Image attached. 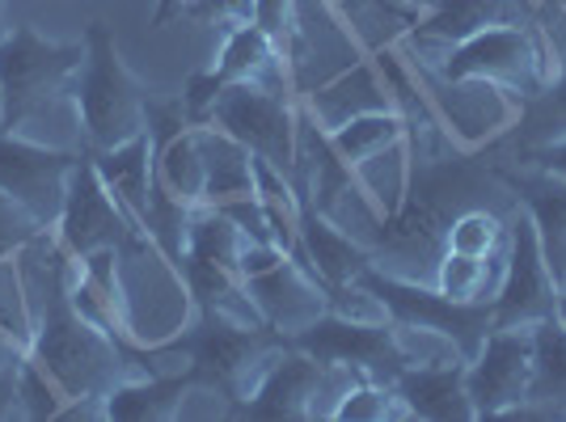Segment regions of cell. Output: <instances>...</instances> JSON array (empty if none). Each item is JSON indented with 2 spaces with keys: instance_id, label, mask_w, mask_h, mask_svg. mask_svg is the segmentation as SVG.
Returning a JSON list of instances; mask_svg holds the SVG:
<instances>
[{
  "instance_id": "cell-1",
  "label": "cell",
  "mask_w": 566,
  "mask_h": 422,
  "mask_svg": "<svg viewBox=\"0 0 566 422\" xmlns=\"http://www.w3.org/2000/svg\"><path fill=\"white\" fill-rule=\"evenodd\" d=\"M85 64V43H51L34 25H13L0 39L4 131L60 152H90L72 81Z\"/></svg>"
},
{
  "instance_id": "cell-2",
  "label": "cell",
  "mask_w": 566,
  "mask_h": 422,
  "mask_svg": "<svg viewBox=\"0 0 566 422\" xmlns=\"http://www.w3.org/2000/svg\"><path fill=\"white\" fill-rule=\"evenodd\" d=\"M85 275L111 292L118 313V329L132 347H169L178 338H187L199 305L187 283L182 262L169 259L153 236L136 229L127 241H118L115 250H102L81 259Z\"/></svg>"
},
{
  "instance_id": "cell-3",
  "label": "cell",
  "mask_w": 566,
  "mask_h": 422,
  "mask_svg": "<svg viewBox=\"0 0 566 422\" xmlns=\"http://www.w3.org/2000/svg\"><path fill=\"white\" fill-rule=\"evenodd\" d=\"M410 64L440 72L449 81H495L520 106L533 102L537 94L549 89V81L558 76V60L537 22H512L478 30L470 39L452 43L440 55H410Z\"/></svg>"
},
{
  "instance_id": "cell-4",
  "label": "cell",
  "mask_w": 566,
  "mask_h": 422,
  "mask_svg": "<svg viewBox=\"0 0 566 422\" xmlns=\"http://www.w3.org/2000/svg\"><path fill=\"white\" fill-rule=\"evenodd\" d=\"M72 97H76V110H81L90 152L115 148V144L132 140L148 127L144 85L136 81V72L123 64L111 30L102 22H94L85 34V64L72 81Z\"/></svg>"
},
{
  "instance_id": "cell-5",
  "label": "cell",
  "mask_w": 566,
  "mask_h": 422,
  "mask_svg": "<svg viewBox=\"0 0 566 422\" xmlns=\"http://www.w3.org/2000/svg\"><path fill=\"white\" fill-rule=\"evenodd\" d=\"M558 283L549 275L542 236L533 215L516 203V215L507 224V266L491 300V329H533L558 317Z\"/></svg>"
},
{
  "instance_id": "cell-6",
  "label": "cell",
  "mask_w": 566,
  "mask_h": 422,
  "mask_svg": "<svg viewBox=\"0 0 566 422\" xmlns=\"http://www.w3.org/2000/svg\"><path fill=\"white\" fill-rule=\"evenodd\" d=\"M301 106L287 94L262 89V85H224V94L212 110V127L229 131L254 157L271 161L287 178L296 173V123Z\"/></svg>"
},
{
  "instance_id": "cell-7",
  "label": "cell",
  "mask_w": 566,
  "mask_h": 422,
  "mask_svg": "<svg viewBox=\"0 0 566 422\" xmlns=\"http://www.w3.org/2000/svg\"><path fill=\"white\" fill-rule=\"evenodd\" d=\"M533 389V329H486L465 363V393L473 419H507L528 405Z\"/></svg>"
},
{
  "instance_id": "cell-8",
  "label": "cell",
  "mask_w": 566,
  "mask_h": 422,
  "mask_svg": "<svg viewBox=\"0 0 566 422\" xmlns=\"http://www.w3.org/2000/svg\"><path fill=\"white\" fill-rule=\"evenodd\" d=\"M140 224L127 215V208L118 203L111 187L102 182L94 157H76L69 178V199H64V211L55 220V241L60 250L72 254V259H90V254H102V250H115L118 241L136 233Z\"/></svg>"
},
{
  "instance_id": "cell-9",
  "label": "cell",
  "mask_w": 566,
  "mask_h": 422,
  "mask_svg": "<svg viewBox=\"0 0 566 422\" xmlns=\"http://www.w3.org/2000/svg\"><path fill=\"white\" fill-rule=\"evenodd\" d=\"M415 72H419V85H423L427 102H431V110H436L452 144L478 148V144L512 131L520 102L503 85H495V81H449L423 64H415Z\"/></svg>"
},
{
  "instance_id": "cell-10",
  "label": "cell",
  "mask_w": 566,
  "mask_h": 422,
  "mask_svg": "<svg viewBox=\"0 0 566 422\" xmlns=\"http://www.w3.org/2000/svg\"><path fill=\"white\" fill-rule=\"evenodd\" d=\"M76 157H85V152H60L48 144L0 131V190L18 208L30 211L39 229H55L64 199H69V178Z\"/></svg>"
},
{
  "instance_id": "cell-11",
  "label": "cell",
  "mask_w": 566,
  "mask_h": 422,
  "mask_svg": "<svg viewBox=\"0 0 566 422\" xmlns=\"http://www.w3.org/2000/svg\"><path fill=\"white\" fill-rule=\"evenodd\" d=\"M262 321L275 329L280 338H301L326 317L331 287L317 279L301 259H283L271 271H262L254 279H245Z\"/></svg>"
},
{
  "instance_id": "cell-12",
  "label": "cell",
  "mask_w": 566,
  "mask_h": 422,
  "mask_svg": "<svg viewBox=\"0 0 566 422\" xmlns=\"http://www.w3.org/2000/svg\"><path fill=\"white\" fill-rule=\"evenodd\" d=\"M512 22H528L524 0H423V18L415 22V30L401 39L398 48L406 55L427 60V55H440L452 43L478 34V30Z\"/></svg>"
},
{
  "instance_id": "cell-13",
  "label": "cell",
  "mask_w": 566,
  "mask_h": 422,
  "mask_svg": "<svg viewBox=\"0 0 566 422\" xmlns=\"http://www.w3.org/2000/svg\"><path fill=\"white\" fill-rule=\"evenodd\" d=\"M308 115L317 118L322 131H334L343 123H352L359 115H377V110H394V89L380 72L377 55H364L355 60L352 68H343L338 76L322 81L317 89H308L301 97Z\"/></svg>"
},
{
  "instance_id": "cell-14",
  "label": "cell",
  "mask_w": 566,
  "mask_h": 422,
  "mask_svg": "<svg viewBox=\"0 0 566 422\" xmlns=\"http://www.w3.org/2000/svg\"><path fill=\"white\" fill-rule=\"evenodd\" d=\"M90 157H94L97 173L111 187V194L144 229L153 199H157V144H153V131L144 127L140 136L115 144V148H102V152H90Z\"/></svg>"
},
{
  "instance_id": "cell-15",
  "label": "cell",
  "mask_w": 566,
  "mask_h": 422,
  "mask_svg": "<svg viewBox=\"0 0 566 422\" xmlns=\"http://www.w3.org/2000/svg\"><path fill=\"white\" fill-rule=\"evenodd\" d=\"M216 76L224 85H262V89H275V94H296L292 85V68L283 60V51L262 34L259 25H237L229 30L220 60H216Z\"/></svg>"
},
{
  "instance_id": "cell-16",
  "label": "cell",
  "mask_w": 566,
  "mask_h": 422,
  "mask_svg": "<svg viewBox=\"0 0 566 422\" xmlns=\"http://www.w3.org/2000/svg\"><path fill=\"white\" fill-rule=\"evenodd\" d=\"M512 190L520 194V208L533 215L537 236H542L545 262H549V275L558 283V292H566V182L524 165L520 178H507Z\"/></svg>"
},
{
  "instance_id": "cell-17",
  "label": "cell",
  "mask_w": 566,
  "mask_h": 422,
  "mask_svg": "<svg viewBox=\"0 0 566 422\" xmlns=\"http://www.w3.org/2000/svg\"><path fill=\"white\" fill-rule=\"evenodd\" d=\"M301 262L326 287H338V283L359 279L373 266V254L352 233H343L331 215L305 208V215H301Z\"/></svg>"
},
{
  "instance_id": "cell-18",
  "label": "cell",
  "mask_w": 566,
  "mask_h": 422,
  "mask_svg": "<svg viewBox=\"0 0 566 422\" xmlns=\"http://www.w3.org/2000/svg\"><path fill=\"white\" fill-rule=\"evenodd\" d=\"M394 389L410 419H473L470 393H465V363L406 368L394 376Z\"/></svg>"
},
{
  "instance_id": "cell-19",
  "label": "cell",
  "mask_w": 566,
  "mask_h": 422,
  "mask_svg": "<svg viewBox=\"0 0 566 422\" xmlns=\"http://www.w3.org/2000/svg\"><path fill=\"white\" fill-rule=\"evenodd\" d=\"M199 152H203V203H229L241 194H254V152L229 131H220L212 123L199 127Z\"/></svg>"
},
{
  "instance_id": "cell-20",
  "label": "cell",
  "mask_w": 566,
  "mask_h": 422,
  "mask_svg": "<svg viewBox=\"0 0 566 422\" xmlns=\"http://www.w3.org/2000/svg\"><path fill=\"white\" fill-rule=\"evenodd\" d=\"M317 380H322V359L313 355H283L280 368L266 376L254 401L245 405V414L259 419H308L313 398H317Z\"/></svg>"
},
{
  "instance_id": "cell-21",
  "label": "cell",
  "mask_w": 566,
  "mask_h": 422,
  "mask_svg": "<svg viewBox=\"0 0 566 422\" xmlns=\"http://www.w3.org/2000/svg\"><path fill=\"white\" fill-rule=\"evenodd\" d=\"M528 405H545V410H516V414L558 419V410L566 405V326L558 317L533 326V389H528Z\"/></svg>"
},
{
  "instance_id": "cell-22",
  "label": "cell",
  "mask_w": 566,
  "mask_h": 422,
  "mask_svg": "<svg viewBox=\"0 0 566 422\" xmlns=\"http://www.w3.org/2000/svg\"><path fill=\"white\" fill-rule=\"evenodd\" d=\"M203 152H199V127H182L169 140L157 144V190L174 203L203 208Z\"/></svg>"
},
{
  "instance_id": "cell-23",
  "label": "cell",
  "mask_w": 566,
  "mask_h": 422,
  "mask_svg": "<svg viewBox=\"0 0 566 422\" xmlns=\"http://www.w3.org/2000/svg\"><path fill=\"white\" fill-rule=\"evenodd\" d=\"M187 376H136V380H123L106 393V419H178V401L187 389Z\"/></svg>"
},
{
  "instance_id": "cell-24",
  "label": "cell",
  "mask_w": 566,
  "mask_h": 422,
  "mask_svg": "<svg viewBox=\"0 0 566 422\" xmlns=\"http://www.w3.org/2000/svg\"><path fill=\"white\" fill-rule=\"evenodd\" d=\"M352 173H355V187H359V194H364V199L377 208L380 220H389V215L406 203V194H410V178H415L410 140H401V144H394V148L377 152V157L359 161Z\"/></svg>"
},
{
  "instance_id": "cell-25",
  "label": "cell",
  "mask_w": 566,
  "mask_h": 422,
  "mask_svg": "<svg viewBox=\"0 0 566 422\" xmlns=\"http://www.w3.org/2000/svg\"><path fill=\"white\" fill-rule=\"evenodd\" d=\"M503 266H507V245L491 259H470V254L444 250L440 266H436V292L457 305H491L499 283H503Z\"/></svg>"
},
{
  "instance_id": "cell-26",
  "label": "cell",
  "mask_w": 566,
  "mask_h": 422,
  "mask_svg": "<svg viewBox=\"0 0 566 422\" xmlns=\"http://www.w3.org/2000/svg\"><path fill=\"white\" fill-rule=\"evenodd\" d=\"M385 338H389V351H394V363L398 372L406 368H444V363H470V355L461 351V342L444 334V329L431 326H415V321H401L394 317L385 326Z\"/></svg>"
},
{
  "instance_id": "cell-27",
  "label": "cell",
  "mask_w": 566,
  "mask_h": 422,
  "mask_svg": "<svg viewBox=\"0 0 566 422\" xmlns=\"http://www.w3.org/2000/svg\"><path fill=\"white\" fill-rule=\"evenodd\" d=\"M250 236L237 229L229 215H220L216 208H195L187 224V250L182 259L195 262H212V266H224V271H237L241 262V250H245Z\"/></svg>"
},
{
  "instance_id": "cell-28",
  "label": "cell",
  "mask_w": 566,
  "mask_h": 422,
  "mask_svg": "<svg viewBox=\"0 0 566 422\" xmlns=\"http://www.w3.org/2000/svg\"><path fill=\"white\" fill-rule=\"evenodd\" d=\"M326 136H331L334 152L343 157V165L355 169L359 161H368V157H377V152L406 140V118H401L398 110H377V115L352 118V123L334 127Z\"/></svg>"
},
{
  "instance_id": "cell-29",
  "label": "cell",
  "mask_w": 566,
  "mask_h": 422,
  "mask_svg": "<svg viewBox=\"0 0 566 422\" xmlns=\"http://www.w3.org/2000/svg\"><path fill=\"white\" fill-rule=\"evenodd\" d=\"M512 136H516L520 152H524V148H537V144L563 140L566 136V68L549 81L545 94H537L533 102L520 106L516 123H512Z\"/></svg>"
},
{
  "instance_id": "cell-30",
  "label": "cell",
  "mask_w": 566,
  "mask_h": 422,
  "mask_svg": "<svg viewBox=\"0 0 566 422\" xmlns=\"http://www.w3.org/2000/svg\"><path fill=\"white\" fill-rule=\"evenodd\" d=\"M507 245V224L499 220L495 211L486 208H461L449 220L444 233V250L452 254H470V259H491Z\"/></svg>"
},
{
  "instance_id": "cell-31",
  "label": "cell",
  "mask_w": 566,
  "mask_h": 422,
  "mask_svg": "<svg viewBox=\"0 0 566 422\" xmlns=\"http://www.w3.org/2000/svg\"><path fill=\"white\" fill-rule=\"evenodd\" d=\"M0 334L9 342H18L30 355V338H34V305H30V287H25V271L18 259L0 262Z\"/></svg>"
},
{
  "instance_id": "cell-32",
  "label": "cell",
  "mask_w": 566,
  "mask_h": 422,
  "mask_svg": "<svg viewBox=\"0 0 566 422\" xmlns=\"http://www.w3.org/2000/svg\"><path fill=\"white\" fill-rule=\"evenodd\" d=\"M326 313L338 317V321H347V326H355V329H385L389 321H394V313H389V305H385V296H380L373 283H364V279L331 287Z\"/></svg>"
},
{
  "instance_id": "cell-33",
  "label": "cell",
  "mask_w": 566,
  "mask_h": 422,
  "mask_svg": "<svg viewBox=\"0 0 566 422\" xmlns=\"http://www.w3.org/2000/svg\"><path fill=\"white\" fill-rule=\"evenodd\" d=\"M334 419H343V422H347V419H352V422H385V419H410V414H406V405H401L394 380H385V384H380L377 376H368V380H359L355 389H347V398L338 401Z\"/></svg>"
},
{
  "instance_id": "cell-34",
  "label": "cell",
  "mask_w": 566,
  "mask_h": 422,
  "mask_svg": "<svg viewBox=\"0 0 566 422\" xmlns=\"http://www.w3.org/2000/svg\"><path fill=\"white\" fill-rule=\"evenodd\" d=\"M64 405H69L64 393L25 359L18 368V410H22V419H60Z\"/></svg>"
},
{
  "instance_id": "cell-35",
  "label": "cell",
  "mask_w": 566,
  "mask_h": 422,
  "mask_svg": "<svg viewBox=\"0 0 566 422\" xmlns=\"http://www.w3.org/2000/svg\"><path fill=\"white\" fill-rule=\"evenodd\" d=\"M254 25L283 51V60H292L301 43V0H259Z\"/></svg>"
},
{
  "instance_id": "cell-36",
  "label": "cell",
  "mask_w": 566,
  "mask_h": 422,
  "mask_svg": "<svg viewBox=\"0 0 566 422\" xmlns=\"http://www.w3.org/2000/svg\"><path fill=\"white\" fill-rule=\"evenodd\" d=\"M39 233H48V229H39L34 224V215L25 208H18L4 190H0V262L4 259H18L25 245L34 241Z\"/></svg>"
},
{
  "instance_id": "cell-37",
  "label": "cell",
  "mask_w": 566,
  "mask_h": 422,
  "mask_svg": "<svg viewBox=\"0 0 566 422\" xmlns=\"http://www.w3.org/2000/svg\"><path fill=\"white\" fill-rule=\"evenodd\" d=\"M220 94H224V81L216 76V68L190 76L187 89H182V110H187V118L195 127L212 123V110H216V102H220Z\"/></svg>"
},
{
  "instance_id": "cell-38",
  "label": "cell",
  "mask_w": 566,
  "mask_h": 422,
  "mask_svg": "<svg viewBox=\"0 0 566 422\" xmlns=\"http://www.w3.org/2000/svg\"><path fill=\"white\" fill-rule=\"evenodd\" d=\"M254 9L259 0H195L190 13L203 18V22H220L224 30H237V25H254Z\"/></svg>"
},
{
  "instance_id": "cell-39",
  "label": "cell",
  "mask_w": 566,
  "mask_h": 422,
  "mask_svg": "<svg viewBox=\"0 0 566 422\" xmlns=\"http://www.w3.org/2000/svg\"><path fill=\"white\" fill-rule=\"evenodd\" d=\"M524 165L545 169V173H554V178H563L566 182V136L563 140L537 144V148H524Z\"/></svg>"
},
{
  "instance_id": "cell-40",
  "label": "cell",
  "mask_w": 566,
  "mask_h": 422,
  "mask_svg": "<svg viewBox=\"0 0 566 422\" xmlns=\"http://www.w3.org/2000/svg\"><path fill=\"white\" fill-rule=\"evenodd\" d=\"M0 419H22V410H18V376H0Z\"/></svg>"
},
{
  "instance_id": "cell-41",
  "label": "cell",
  "mask_w": 566,
  "mask_h": 422,
  "mask_svg": "<svg viewBox=\"0 0 566 422\" xmlns=\"http://www.w3.org/2000/svg\"><path fill=\"white\" fill-rule=\"evenodd\" d=\"M25 363V351L18 342H9L4 334H0V376H18V368Z\"/></svg>"
},
{
  "instance_id": "cell-42",
  "label": "cell",
  "mask_w": 566,
  "mask_h": 422,
  "mask_svg": "<svg viewBox=\"0 0 566 422\" xmlns=\"http://www.w3.org/2000/svg\"><path fill=\"white\" fill-rule=\"evenodd\" d=\"M190 4H195V0H157L153 25H166V22H174V18H182V13H190Z\"/></svg>"
},
{
  "instance_id": "cell-43",
  "label": "cell",
  "mask_w": 566,
  "mask_h": 422,
  "mask_svg": "<svg viewBox=\"0 0 566 422\" xmlns=\"http://www.w3.org/2000/svg\"><path fill=\"white\" fill-rule=\"evenodd\" d=\"M9 30H13V25H9V0H0V39H4Z\"/></svg>"
},
{
  "instance_id": "cell-44",
  "label": "cell",
  "mask_w": 566,
  "mask_h": 422,
  "mask_svg": "<svg viewBox=\"0 0 566 422\" xmlns=\"http://www.w3.org/2000/svg\"><path fill=\"white\" fill-rule=\"evenodd\" d=\"M558 321H563V326H566V292H563V296H558Z\"/></svg>"
},
{
  "instance_id": "cell-45",
  "label": "cell",
  "mask_w": 566,
  "mask_h": 422,
  "mask_svg": "<svg viewBox=\"0 0 566 422\" xmlns=\"http://www.w3.org/2000/svg\"><path fill=\"white\" fill-rule=\"evenodd\" d=\"M0 131H4V94H0Z\"/></svg>"
},
{
  "instance_id": "cell-46",
  "label": "cell",
  "mask_w": 566,
  "mask_h": 422,
  "mask_svg": "<svg viewBox=\"0 0 566 422\" xmlns=\"http://www.w3.org/2000/svg\"><path fill=\"white\" fill-rule=\"evenodd\" d=\"M419 4H423V0H419Z\"/></svg>"
}]
</instances>
